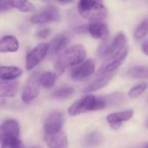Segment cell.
Masks as SVG:
<instances>
[{
    "instance_id": "cell-14",
    "label": "cell",
    "mask_w": 148,
    "mask_h": 148,
    "mask_svg": "<svg viewBox=\"0 0 148 148\" xmlns=\"http://www.w3.org/2000/svg\"><path fill=\"white\" fill-rule=\"evenodd\" d=\"M44 141L48 148H68L69 146L67 135L62 131L52 135L45 134Z\"/></svg>"
},
{
    "instance_id": "cell-24",
    "label": "cell",
    "mask_w": 148,
    "mask_h": 148,
    "mask_svg": "<svg viewBox=\"0 0 148 148\" xmlns=\"http://www.w3.org/2000/svg\"><path fill=\"white\" fill-rule=\"evenodd\" d=\"M148 88V82H142L140 83L136 84L135 86H134L129 91H128V97L131 99H136L138 97H140Z\"/></svg>"
},
{
    "instance_id": "cell-23",
    "label": "cell",
    "mask_w": 148,
    "mask_h": 148,
    "mask_svg": "<svg viewBox=\"0 0 148 148\" xmlns=\"http://www.w3.org/2000/svg\"><path fill=\"white\" fill-rule=\"evenodd\" d=\"M74 92L75 90L73 88L69 87V86H63L56 89L51 94V97L56 100H65L70 97L74 94Z\"/></svg>"
},
{
    "instance_id": "cell-26",
    "label": "cell",
    "mask_w": 148,
    "mask_h": 148,
    "mask_svg": "<svg viewBox=\"0 0 148 148\" xmlns=\"http://www.w3.org/2000/svg\"><path fill=\"white\" fill-rule=\"evenodd\" d=\"M1 148H23V146L18 138L4 137L1 138Z\"/></svg>"
},
{
    "instance_id": "cell-1",
    "label": "cell",
    "mask_w": 148,
    "mask_h": 148,
    "mask_svg": "<svg viewBox=\"0 0 148 148\" xmlns=\"http://www.w3.org/2000/svg\"><path fill=\"white\" fill-rule=\"evenodd\" d=\"M86 56V49L81 44H76L67 49L58 56L55 63L56 73L61 75L66 69L78 66L85 61Z\"/></svg>"
},
{
    "instance_id": "cell-20",
    "label": "cell",
    "mask_w": 148,
    "mask_h": 148,
    "mask_svg": "<svg viewBox=\"0 0 148 148\" xmlns=\"http://www.w3.org/2000/svg\"><path fill=\"white\" fill-rule=\"evenodd\" d=\"M56 81V75L52 72H43L40 74L39 76V84L42 88H51Z\"/></svg>"
},
{
    "instance_id": "cell-30",
    "label": "cell",
    "mask_w": 148,
    "mask_h": 148,
    "mask_svg": "<svg viewBox=\"0 0 148 148\" xmlns=\"http://www.w3.org/2000/svg\"><path fill=\"white\" fill-rule=\"evenodd\" d=\"M0 9H1V11L3 12V11H5V10H10V9H12V8H11L10 4V3H9V1H2V2H1Z\"/></svg>"
},
{
    "instance_id": "cell-22",
    "label": "cell",
    "mask_w": 148,
    "mask_h": 148,
    "mask_svg": "<svg viewBox=\"0 0 148 148\" xmlns=\"http://www.w3.org/2000/svg\"><path fill=\"white\" fill-rule=\"evenodd\" d=\"M11 8L16 9L22 12H33L36 10L35 5L29 1H9Z\"/></svg>"
},
{
    "instance_id": "cell-16",
    "label": "cell",
    "mask_w": 148,
    "mask_h": 148,
    "mask_svg": "<svg viewBox=\"0 0 148 148\" xmlns=\"http://www.w3.org/2000/svg\"><path fill=\"white\" fill-rule=\"evenodd\" d=\"M115 74H116V72H113V73H110V74H108V75H104L98 76L95 80H94L91 83H89L84 88L83 92H85V93H90V92L97 91L99 89L103 88L114 77Z\"/></svg>"
},
{
    "instance_id": "cell-15",
    "label": "cell",
    "mask_w": 148,
    "mask_h": 148,
    "mask_svg": "<svg viewBox=\"0 0 148 148\" xmlns=\"http://www.w3.org/2000/svg\"><path fill=\"white\" fill-rule=\"evenodd\" d=\"M19 133H20L19 125L17 121L13 119L5 120L1 125V129H0L1 138H4V137L18 138Z\"/></svg>"
},
{
    "instance_id": "cell-5",
    "label": "cell",
    "mask_w": 148,
    "mask_h": 148,
    "mask_svg": "<svg viewBox=\"0 0 148 148\" xmlns=\"http://www.w3.org/2000/svg\"><path fill=\"white\" fill-rule=\"evenodd\" d=\"M61 20L59 9L55 5H47L31 16L29 21L34 24H43L48 23L58 22Z\"/></svg>"
},
{
    "instance_id": "cell-18",
    "label": "cell",
    "mask_w": 148,
    "mask_h": 148,
    "mask_svg": "<svg viewBox=\"0 0 148 148\" xmlns=\"http://www.w3.org/2000/svg\"><path fill=\"white\" fill-rule=\"evenodd\" d=\"M19 90V82L16 81H1L0 96L14 97Z\"/></svg>"
},
{
    "instance_id": "cell-34",
    "label": "cell",
    "mask_w": 148,
    "mask_h": 148,
    "mask_svg": "<svg viewBox=\"0 0 148 148\" xmlns=\"http://www.w3.org/2000/svg\"><path fill=\"white\" fill-rule=\"evenodd\" d=\"M147 103H148V99H147Z\"/></svg>"
},
{
    "instance_id": "cell-32",
    "label": "cell",
    "mask_w": 148,
    "mask_h": 148,
    "mask_svg": "<svg viewBox=\"0 0 148 148\" xmlns=\"http://www.w3.org/2000/svg\"><path fill=\"white\" fill-rule=\"evenodd\" d=\"M30 148H39V147H30Z\"/></svg>"
},
{
    "instance_id": "cell-11",
    "label": "cell",
    "mask_w": 148,
    "mask_h": 148,
    "mask_svg": "<svg viewBox=\"0 0 148 148\" xmlns=\"http://www.w3.org/2000/svg\"><path fill=\"white\" fill-rule=\"evenodd\" d=\"M134 112L133 109H127L125 111L109 114L106 117V120L113 129L117 130L118 128L121 127L123 122L130 121L134 117Z\"/></svg>"
},
{
    "instance_id": "cell-31",
    "label": "cell",
    "mask_w": 148,
    "mask_h": 148,
    "mask_svg": "<svg viewBox=\"0 0 148 148\" xmlns=\"http://www.w3.org/2000/svg\"><path fill=\"white\" fill-rule=\"evenodd\" d=\"M141 49H142V51L145 55L148 56V40L142 43V46H141Z\"/></svg>"
},
{
    "instance_id": "cell-8",
    "label": "cell",
    "mask_w": 148,
    "mask_h": 148,
    "mask_svg": "<svg viewBox=\"0 0 148 148\" xmlns=\"http://www.w3.org/2000/svg\"><path fill=\"white\" fill-rule=\"evenodd\" d=\"M128 52H129V49H128V47H127L118 55L108 59L107 62L104 63L98 70L97 76L104 75H108V74L115 72L118 69V68H120L123 64V62L126 61V59L128 56Z\"/></svg>"
},
{
    "instance_id": "cell-27",
    "label": "cell",
    "mask_w": 148,
    "mask_h": 148,
    "mask_svg": "<svg viewBox=\"0 0 148 148\" xmlns=\"http://www.w3.org/2000/svg\"><path fill=\"white\" fill-rule=\"evenodd\" d=\"M148 35V18L144 19L139 26L134 30V37L137 40H140L144 37H146Z\"/></svg>"
},
{
    "instance_id": "cell-29",
    "label": "cell",
    "mask_w": 148,
    "mask_h": 148,
    "mask_svg": "<svg viewBox=\"0 0 148 148\" xmlns=\"http://www.w3.org/2000/svg\"><path fill=\"white\" fill-rule=\"evenodd\" d=\"M49 34H50V30L49 29H39L36 33V36L40 39H44L48 37Z\"/></svg>"
},
{
    "instance_id": "cell-9",
    "label": "cell",
    "mask_w": 148,
    "mask_h": 148,
    "mask_svg": "<svg viewBox=\"0 0 148 148\" xmlns=\"http://www.w3.org/2000/svg\"><path fill=\"white\" fill-rule=\"evenodd\" d=\"M63 114L61 112L54 111L50 113L46 118L43 125L45 134L52 135L60 133L63 126Z\"/></svg>"
},
{
    "instance_id": "cell-13",
    "label": "cell",
    "mask_w": 148,
    "mask_h": 148,
    "mask_svg": "<svg viewBox=\"0 0 148 148\" xmlns=\"http://www.w3.org/2000/svg\"><path fill=\"white\" fill-rule=\"evenodd\" d=\"M69 42V36L65 34H58L50 42L49 45V53L51 56H56L58 54H62V52H64L66 47L68 46Z\"/></svg>"
},
{
    "instance_id": "cell-10",
    "label": "cell",
    "mask_w": 148,
    "mask_h": 148,
    "mask_svg": "<svg viewBox=\"0 0 148 148\" xmlns=\"http://www.w3.org/2000/svg\"><path fill=\"white\" fill-rule=\"evenodd\" d=\"M95 64L94 60L88 59L71 69L70 77L75 81H82L90 77L95 73Z\"/></svg>"
},
{
    "instance_id": "cell-7",
    "label": "cell",
    "mask_w": 148,
    "mask_h": 148,
    "mask_svg": "<svg viewBox=\"0 0 148 148\" xmlns=\"http://www.w3.org/2000/svg\"><path fill=\"white\" fill-rule=\"evenodd\" d=\"M39 71L34 72L27 81L23 93H22V100L25 103H29L34 101L40 92V84H39Z\"/></svg>"
},
{
    "instance_id": "cell-4",
    "label": "cell",
    "mask_w": 148,
    "mask_h": 148,
    "mask_svg": "<svg viewBox=\"0 0 148 148\" xmlns=\"http://www.w3.org/2000/svg\"><path fill=\"white\" fill-rule=\"evenodd\" d=\"M127 36L120 32L118 33L114 39L110 42H106L103 44L102 47H101L99 50V54L102 58L105 59H109L119 53H121L125 48H127Z\"/></svg>"
},
{
    "instance_id": "cell-3",
    "label": "cell",
    "mask_w": 148,
    "mask_h": 148,
    "mask_svg": "<svg viewBox=\"0 0 148 148\" xmlns=\"http://www.w3.org/2000/svg\"><path fill=\"white\" fill-rule=\"evenodd\" d=\"M77 10L83 18L93 22H101L108 15L106 6L99 1L82 0L77 4Z\"/></svg>"
},
{
    "instance_id": "cell-25",
    "label": "cell",
    "mask_w": 148,
    "mask_h": 148,
    "mask_svg": "<svg viewBox=\"0 0 148 148\" xmlns=\"http://www.w3.org/2000/svg\"><path fill=\"white\" fill-rule=\"evenodd\" d=\"M102 140L101 134L98 131L92 132L91 134H88L84 139V145L86 147H96L100 145Z\"/></svg>"
},
{
    "instance_id": "cell-17",
    "label": "cell",
    "mask_w": 148,
    "mask_h": 148,
    "mask_svg": "<svg viewBox=\"0 0 148 148\" xmlns=\"http://www.w3.org/2000/svg\"><path fill=\"white\" fill-rule=\"evenodd\" d=\"M19 49V42L14 36H3L0 39V52L10 53L16 52Z\"/></svg>"
},
{
    "instance_id": "cell-12",
    "label": "cell",
    "mask_w": 148,
    "mask_h": 148,
    "mask_svg": "<svg viewBox=\"0 0 148 148\" xmlns=\"http://www.w3.org/2000/svg\"><path fill=\"white\" fill-rule=\"evenodd\" d=\"M86 30L97 40L106 41L109 36V29L102 22H91L86 26Z\"/></svg>"
},
{
    "instance_id": "cell-28",
    "label": "cell",
    "mask_w": 148,
    "mask_h": 148,
    "mask_svg": "<svg viewBox=\"0 0 148 148\" xmlns=\"http://www.w3.org/2000/svg\"><path fill=\"white\" fill-rule=\"evenodd\" d=\"M108 102V106H114V105H120L125 101V95L121 93H114L109 96L105 97Z\"/></svg>"
},
{
    "instance_id": "cell-19",
    "label": "cell",
    "mask_w": 148,
    "mask_h": 148,
    "mask_svg": "<svg viewBox=\"0 0 148 148\" xmlns=\"http://www.w3.org/2000/svg\"><path fill=\"white\" fill-rule=\"evenodd\" d=\"M22 75L21 69L15 66H1L0 76L1 81H14Z\"/></svg>"
},
{
    "instance_id": "cell-2",
    "label": "cell",
    "mask_w": 148,
    "mask_h": 148,
    "mask_svg": "<svg viewBox=\"0 0 148 148\" xmlns=\"http://www.w3.org/2000/svg\"><path fill=\"white\" fill-rule=\"evenodd\" d=\"M107 107H108V102L105 97L88 95L79 99L78 101H75L69 108L68 113L70 116L75 117L88 112L101 110L106 108Z\"/></svg>"
},
{
    "instance_id": "cell-6",
    "label": "cell",
    "mask_w": 148,
    "mask_h": 148,
    "mask_svg": "<svg viewBox=\"0 0 148 148\" xmlns=\"http://www.w3.org/2000/svg\"><path fill=\"white\" fill-rule=\"evenodd\" d=\"M49 51V45L47 43H40L32 49L26 56L25 68L27 70H31L36 68L46 56Z\"/></svg>"
},
{
    "instance_id": "cell-33",
    "label": "cell",
    "mask_w": 148,
    "mask_h": 148,
    "mask_svg": "<svg viewBox=\"0 0 148 148\" xmlns=\"http://www.w3.org/2000/svg\"><path fill=\"white\" fill-rule=\"evenodd\" d=\"M146 148H148V146H147V147H146Z\"/></svg>"
},
{
    "instance_id": "cell-21",
    "label": "cell",
    "mask_w": 148,
    "mask_h": 148,
    "mask_svg": "<svg viewBox=\"0 0 148 148\" xmlns=\"http://www.w3.org/2000/svg\"><path fill=\"white\" fill-rule=\"evenodd\" d=\"M127 75L134 79H148V66H134L129 69Z\"/></svg>"
}]
</instances>
